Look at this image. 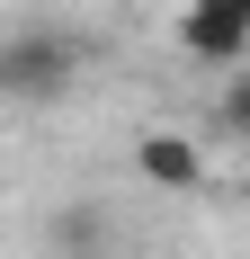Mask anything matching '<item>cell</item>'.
I'll list each match as a JSON object with an SVG mask.
<instances>
[{
	"instance_id": "cell-1",
	"label": "cell",
	"mask_w": 250,
	"mask_h": 259,
	"mask_svg": "<svg viewBox=\"0 0 250 259\" xmlns=\"http://www.w3.org/2000/svg\"><path fill=\"white\" fill-rule=\"evenodd\" d=\"M90 72V45L72 27H9L0 36V107H63Z\"/></svg>"
},
{
	"instance_id": "cell-2",
	"label": "cell",
	"mask_w": 250,
	"mask_h": 259,
	"mask_svg": "<svg viewBox=\"0 0 250 259\" xmlns=\"http://www.w3.org/2000/svg\"><path fill=\"white\" fill-rule=\"evenodd\" d=\"M179 45L197 54V63H241L250 54V0H188Z\"/></svg>"
},
{
	"instance_id": "cell-3",
	"label": "cell",
	"mask_w": 250,
	"mask_h": 259,
	"mask_svg": "<svg viewBox=\"0 0 250 259\" xmlns=\"http://www.w3.org/2000/svg\"><path fill=\"white\" fill-rule=\"evenodd\" d=\"M134 179L170 188V197H197V188H205V152L188 143V134L152 125V134H134Z\"/></svg>"
},
{
	"instance_id": "cell-4",
	"label": "cell",
	"mask_w": 250,
	"mask_h": 259,
	"mask_svg": "<svg viewBox=\"0 0 250 259\" xmlns=\"http://www.w3.org/2000/svg\"><path fill=\"white\" fill-rule=\"evenodd\" d=\"M224 125L250 143V72H232V90H224Z\"/></svg>"
}]
</instances>
